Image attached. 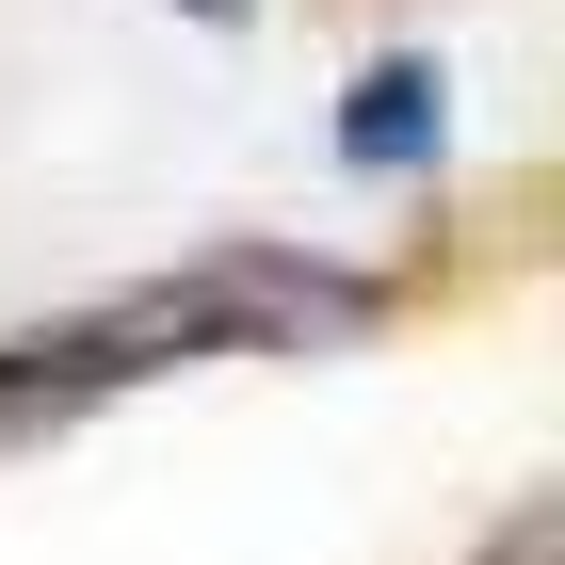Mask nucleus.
Masks as SVG:
<instances>
[{"mask_svg": "<svg viewBox=\"0 0 565 565\" xmlns=\"http://www.w3.org/2000/svg\"><path fill=\"white\" fill-rule=\"evenodd\" d=\"M340 146H355V162H388V178H420L436 146H452V82H436L420 49L355 65V97H340Z\"/></svg>", "mask_w": 565, "mask_h": 565, "instance_id": "obj_1", "label": "nucleus"}, {"mask_svg": "<svg viewBox=\"0 0 565 565\" xmlns=\"http://www.w3.org/2000/svg\"><path fill=\"white\" fill-rule=\"evenodd\" d=\"M178 17H211V33H243V0H178Z\"/></svg>", "mask_w": 565, "mask_h": 565, "instance_id": "obj_2", "label": "nucleus"}]
</instances>
